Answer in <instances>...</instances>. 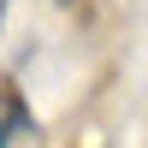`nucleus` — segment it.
<instances>
[{
	"mask_svg": "<svg viewBox=\"0 0 148 148\" xmlns=\"http://www.w3.org/2000/svg\"><path fill=\"white\" fill-rule=\"evenodd\" d=\"M42 142V125H36L30 101H24L18 89L0 95V148H36Z\"/></svg>",
	"mask_w": 148,
	"mask_h": 148,
	"instance_id": "obj_1",
	"label": "nucleus"
},
{
	"mask_svg": "<svg viewBox=\"0 0 148 148\" xmlns=\"http://www.w3.org/2000/svg\"><path fill=\"white\" fill-rule=\"evenodd\" d=\"M0 18H6V0H0Z\"/></svg>",
	"mask_w": 148,
	"mask_h": 148,
	"instance_id": "obj_2",
	"label": "nucleus"
}]
</instances>
